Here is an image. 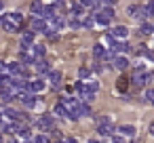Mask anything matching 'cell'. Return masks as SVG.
<instances>
[{"label":"cell","mask_w":154,"mask_h":143,"mask_svg":"<svg viewBox=\"0 0 154 143\" xmlns=\"http://www.w3.org/2000/svg\"><path fill=\"white\" fill-rule=\"evenodd\" d=\"M17 99H21V101H23V105H26V107H30V109L36 105V95H34V93H19V95H17Z\"/></svg>","instance_id":"6da1fadb"},{"label":"cell","mask_w":154,"mask_h":143,"mask_svg":"<svg viewBox=\"0 0 154 143\" xmlns=\"http://www.w3.org/2000/svg\"><path fill=\"white\" fill-rule=\"evenodd\" d=\"M45 86H47L45 80H32V82H28V93H34V95L36 93H42Z\"/></svg>","instance_id":"7a4b0ae2"},{"label":"cell","mask_w":154,"mask_h":143,"mask_svg":"<svg viewBox=\"0 0 154 143\" xmlns=\"http://www.w3.org/2000/svg\"><path fill=\"white\" fill-rule=\"evenodd\" d=\"M34 44V32H23L21 36V51H28V46Z\"/></svg>","instance_id":"3957f363"},{"label":"cell","mask_w":154,"mask_h":143,"mask_svg":"<svg viewBox=\"0 0 154 143\" xmlns=\"http://www.w3.org/2000/svg\"><path fill=\"white\" fill-rule=\"evenodd\" d=\"M38 128H42V130H53V116H42L40 120H38Z\"/></svg>","instance_id":"277c9868"},{"label":"cell","mask_w":154,"mask_h":143,"mask_svg":"<svg viewBox=\"0 0 154 143\" xmlns=\"http://www.w3.org/2000/svg\"><path fill=\"white\" fill-rule=\"evenodd\" d=\"M49 23H51V25H49L51 30H61V28L66 25V21H63V17H61V15H55V17H51V19H49Z\"/></svg>","instance_id":"5b68a950"},{"label":"cell","mask_w":154,"mask_h":143,"mask_svg":"<svg viewBox=\"0 0 154 143\" xmlns=\"http://www.w3.org/2000/svg\"><path fill=\"white\" fill-rule=\"evenodd\" d=\"M32 28L38 30V32H45V30L49 28V23H47V19H42V17H34V19H32Z\"/></svg>","instance_id":"8992f818"},{"label":"cell","mask_w":154,"mask_h":143,"mask_svg":"<svg viewBox=\"0 0 154 143\" xmlns=\"http://www.w3.org/2000/svg\"><path fill=\"white\" fill-rule=\"evenodd\" d=\"M34 65H36L34 70H36L38 74H49V72H51V65H49V61H45V59H38Z\"/></svg>","instance_id":"52a82bcc"},{"label":"cell","mask_w":154,"mask_h":143,"mask_svg":"<svg viewBox=\"0 0 154 143\" xmlns=\"http://www.w3.org/2000/svg\"><path fill=\"white\" fill-rule=\"evenodd\" d=\"M97 133H99L101 137H110V135L114 133V124H112V122H108V124H99V126H97Z\"/></svg>","instance_id":"ba28073f"},{"label":"cell","mask_w":154,"mask_h":143,"mask_svg":"<svg viewBox=\"0 0 154 143\" xmlns=\"http://www.w3.org/2000/svg\"><path fill=\"white\" fill-rule=\"evenodd\" d=\"M112 36H114V38H120V40H125V38L129 36V30H127L125 25H116V28L112 30Z\"/></svg>","instance_id":"9c48e42d"},{"label":"cell","mask_w":154,"mask_h":143,"mask_svg":"<svg viewBox=\"0 0 154 143\" xmlns=\"http://www.w3.org/2000/svg\"><path fill=\"white\" fill-rule=\"evenodd\" d=\"M30 55H32L36 61H38V59H42V55H45V46H42V44H32Z\"/></svg>","instance_id":"30bf717a"},{"label":"cell","mask_w":154,"mask_h":143,"mask_svg":"<svg viewBox=\"0 0 154 143\" xmlns=\"http://www.w3.org/2000/svg\"><path fill=\"white\" fill-rule=\"evenodd\" d=\"M114 67H116V70H127V67H129V59H127V57H120V55L114 57Z\"/></svg>","instance_id":"8fae6325"},{"label":"cell","mask_w":154,"mask_h":143,"mask_svg":"<svg viewBox=\"0 0 154 143\" xmlns=\"http://www.w3.org/2000/svg\"><path fill=\"white\" fill-rule=\"evenodd\" d=\"M76 116L78 118H82V116H91V107H89V103H78V109H76Z\"/></svg>","instance_id":"7c38bea8"},{"label":"cell","mask_w":154,"mask_h":143,"mask_svg":"<svg viewBox=\"0 0 154 143\" xmlns=\"http://www.w3.org/2000/svg\"><path fill=\"white\" fill-rule=\"evenodd\" d=\"M19 128H21V126H19V122H9V124H2V130H5L7 135H15Z\"/></svg>","instance_id":"4fadbf2b"},{"label":"cell","mask_w":154,"mask_h":143,"mask_svg":"<svg viewBox=\"0 0 154 143\" xmlns=\"http://www.w3.org/2000/svg\"><path fill=\"white\" fill-rule=\"evenodd\" d=\"M118 133H120L122 137H135V126H131V124H122V126L118 128Z\"/></svg>","instance_id":"5bb4252c"},{"label":"cell","mask_w":154,"mask_h":143,"mask_svg":"<svg viewBox=\"0 0 154 143\" xmlns=\"http://www.w3.org/2000/svg\"><path fill=\"white\" fill-rule=\"evenodd\" d=\"M110 51H112V53H129V51H131V46H129L127 42H116Z\"/></svg>","instance_id":"9a60e30c"},{"label":"cell","mask_w":154,"mask_h":143,"mask_svg":"<svg viewBox=\"0 0 154 143\" xmlns=\"http://www.w3.org/2000/svg\"><path fill=\"white\" fill-rule=\"evenodd\" d=\"M30 11H32L34 15H40V17H42L45 7H42V2H40V0H34V2H32V7H30Z\"/></svg>","instance_id":"2e32d148"},{"label":"cell","mask_w":154,"mask_h":143,"mask_svg":"<svg viewBox=\"0 0 154 143\" xmlns=\"http://www.w3.org/2000/svg\"><path fill=\"white\" fill-rule=\"evenodd\" d=\"M7 19H9V21H13V23H15V25H19V28L23 25V15H21V13H11V15H7Z\"/></svg>","instance_id":"e0dca14e"},{"label":"cell","mask_w":154,"mask_h":143,"mask_svg":"<svg viewBox=\"0 0 154 143\" xmlns=\"http://www.w3.org/2000/svg\"><path fill=\"white\" fill-rule=\"evenodd\" d=\"M106 49H103V44H95L93 46V55H95V59H106Z\"/></svg>","instance_id":"ac0fdd59"},{"label":"cell","mask_w":154,"mask_h":143,"mask_svg":"<svg viewBox=\"0 0 154 143\" xmlns=\"http://www.w3.org/2000/svg\"><path fill=\"white\" fill-rule=\"evenodd\" d=\"M49 80H51L53 86H59V82H61V74H59L57 70H51V72H49Z\"/></svg>","instance_id":"d6986e66"},{"label":"cell","mask_w":154,"mask_h":143,"mask_svg":"<svg viewBox=\"0 0 154 143\" xmlns=\"http://www.w3.org/2000/svg\"><path fill=\"white\" fill-rule=\"evenodd\" d=\"M53 112H55V114H57V116H59V118H70V112H68V109H66V107H63V103H57V105H55V109H53Z\"/></svg>","instance_id":"ffe728a7"},{"label":"cell","mask_w":154,"mask_h":143,"mask_svg":"<svg viewBox=\"0 0 154 143\" xmlns=\"http://www.w3.org/2000/svg\"><path fill=\"white\" fill-rule=\"evenodd\" d=\"M85 13V7L80 4V2H76V4H72V9H70V15H74V17H80Z\"/></svg>","instance_id":"44dd1931"},{"label":"cell","mask_w":154,"mask_h":143,"mask_svg":"<svg viewBox=\"0 0 154 143\" xmlns=\"http://www.w3.org/2000/svg\"><path fill=\"white\" fill-rule=\"evenodd\" d=\"M93 17H95V23H99V25H110V21H112V19L106 17L103 13H97V15H93Z\"/></svg>","instance_id":"7402d4cb"},{"label":"cell","mask_w":154,"mask_h":143,"mask_svg":"<svg viewBox=\"0 0 154 143\" xmlns=\"http://www.w3.org/2000/svg\"><path fill=\"white\" fill-rule=\"evenodd\" d=\"M2 28H5L7 32H19V25H15V23H13V21H9L7 17L2 19Z\"/></svg>","instance_id":"603a6c76"},{"label":"cell","mask_w":154,"mask_h":143,"mask_svg":"<svg viewBox=\"0 0 154 143\" xmlns=\"http://www.w3.org/2000/svg\"><path fill=\"white\" fill-rule=\"evenodd\" d=\"M5 116H7L9 120L17 122V116H19V112H17V109H13V107H7V109H5Z\"/></svg>","instance_id":"cb8c5ba5"},{"label":"cell","mask_w":154,"mask_h":143,"mask_svg":"<svg viewBox=\"0 0 154 143\" xmlns=\"http://www.w3.org/2000/svg\"><path fill=\"white\" fill-rule=\"evenodd\" d=\"M89 76H91V70H89V67H85V65L78 67V78H80V80H87Z\"/></svg>","instance_id":"d4e9b609"},{"label":"cell","mask_w":154,"mask_h":143,"mask_svg":"<svg viewBox=\"0 0 154 143\" xmlns=\"http://www.w3.org/2000/svg\"><path fill=\"white\" fill-rule=\"evenodd\" d=\"M133 84H135V86H143V84H146V82H143V74L135 72V74H133Z\"/></svg>","instance_id":"484cf974"},{"label":"cell","mask_w":154,"mask_h":143,"mask_svg":"<svg viewBox=\"0 0 154 143\" xmlns=\"http://www.w3.org/2000/svg\"><path fill=\"white\" fill-rule=\"evenodd\" d=\"M74 91L82 97V95L87 93V82H76V84H74Z\"/></svg>","instance_id":"4316f807"},{"label":"cell","mask_w":154,"mask_h":143,"mask_svg":"<svg viewBox=\"0 0 154 143\" xmlns=\"http://www.w3.org/2000/svg\"><path fill=\"white\" fill-rule=\"evenodd\" d=\"M127 86H129V80L120 76V78H118V82H116V88H118V91H127Z\"/></svg>","instance_id":"83f0119b"},{"label":"cell","mask_w":154,"mask_h":143,"mask_svg":"<svg viewBox=\"0 0 154 143\" xmlns=\"http://www.w3.org/2000/svg\"><path fill=\"white\" fill-rule=\"evenodd\" d=\"M17 137H19V139H26V141H28V139H30V128L21 126V128L17 130Z\"/></svg>","instance_id":"f1b7e54d"},{"label":"cell","mask_w":154,"mask_h":143,"mask_svg":"<svg viewBox=\"0 0 154 143\" xmlns=\"http://www.w3.org/2000/svg\"><path fill=\"white\" fill-rule=\"evenodd\" d=\"M141 34H154V25L152 23H141Z\"/></svg>","instance_id":"f546056e"},{"label":"cell","mask_w":154,"mask_h":143,"mask_svg":"<svg viewBox=\"0 0 154 143\" xmlns=\"http://www.w3.org/2000/svg\"><path fill=\"white\" fill-rule=\"evenodd\" d=\"M87 91H89V93H97V91H99V84H97V82H87Z\"/></svg>","instance_id":"4dcf8cb0"},{"label":"cell","mask_w":154,"mask_h":143,"mask_svg":"<svg viewBox=\"0 0 154 143\" xmlns=\"http://www.w3.org/2000/svg\"><path fill=\"white\" fill-rule=\"evenodd\" d=\"M137 11H139V7H135V4H133V7H129V11H127V13H129V17H133V19H135V17H137Z\"/></svg>","instance_id":"1f68e13d"},{"label":"cell","mask_w":154,"mask_h":143,"mask_svg":"<svg viewBox=\"0 0 154 143\" xmlns=\"http://www.w3.org/2000/svg\"><path fill=\"white\" fill-rule=\"evenodd\" d=\"M154 80V72H143V82L148 84V82H152Z\"/></svg>","instance_id":"d6a6232c"},{"label":"cell","mask_w":154,"mask_h":143,"mask_svg":"<svg viewBox=\"0 0 154 143\" xmlns=\"http://www.w3.org/2000/svg\"><path fill=\"white\" fill-rule=\"evenodd\" d=\"M34 143H49V137H47V135H36Z\"/></svg>","instance_id":"836d02e7"},{"label":"cell","mask_w":154,"mask_h":143,"mask_svg":"<svg viewBox=\"0 0 154 143\" xmlns=\"http://www.w3.org/2000/svg\"><path fill=\"white\" fill-rule=\"evenodd\" d=\"M101 13H103V15H106V17H110V19H112V17H114V9H112V7H106V9H103V11H101Z\"/></svg>","instance_id":"e575fe53"},{"label":"cell","mask_w":154,"mask_h":143,"mask_svg":"<svg viewBox=\"0 0 154 143\" xmlns=\"http://www.w3.org/2000/svg\"><path fill=\"white\" fill-rule=\"evenodd\" d=\"M93 23H95V17H87V19L82 21V25H85V28H93Z\"/></svg>","instance_id":"d590c367"},{"label":"cell","mask_w":154,"mask_h":143,"mask_svg":"<svg viewBox=\"0 0 154 143\" xmlns=\"http://www.w3.org/2000/svg\"><path fill=\"white\" fill-rule=\"evenodd\" d=\"M112 143H127L122 135H112Z\"/></svg>","instance_id":"8d00e7d4"},{"label":"cell","mask_w":154,"mask_h":143,"mask_svg":"<svg viewBox=\"0 0 154 143\" xmlns=\"http://www.w3.org/2000/svg\"><path fill=\"white\" fill-rule=\"evenodd\" d=\"M70 28L78 30V28H80V21H78V19H72V21H70Z\"/></svg>","instance_id":"74e56055"},{"label":"cell","mask_w":154,"mask_h":143,"mask_svg":"<svg viewBox=\"0 0 154 143\" xmlns=\"http://www.w3.org/2000/svg\"><path fill=\"white\" fill-rule=\"evenodd\" d=\"M146 57H148L150 61H154V51H148V53H146Z\"/></svg>","instance_id":"f35d334b"},{"label":"cell","mask_w":154,"mask_h":143,"mask_svg":"<svg viewBox=\"0 0 154 143\" xmlns=\"http://www.w3.org/2000/svg\"><path fill=\"white\" fill-rule=\"evenodd\" d=\"M103 2H106L108 7H112V4H116V0H103Z\"/></svg>","instance_id":"ab89813d"},{"label":"cell","mask_w":154,"mask_h":143,"mask_svg":"<svg viewBox=\"0 0 154 143\" xmlns=\"http://www.w3.org/2000/svg\"><path fill=\"white\" fill-rule=\"evenodd\" d=\"M150 135H152V137H154V122H152V124H150Z\"/></svg>","instance_id":"60d3db41"},{"label":"cell","mask_w":154,"mask_h":143,"mask_svg":"<svg viewBox=\"0 0 154 143\" xmlns=\"http://www.w3.org/2000/svg\"><path fill=\"white\" fill-rule=\"evenodd\" d=\"M89 143H101V141H97V139H91V141H89Z\"/></svg>","instance_id":"b9f144b4"},{"label":"cell","mask_w":154,"mask_h":143,"mask_svg":"<svg viewBox=\"0 0 154 143\" xmlns=\"http://www.w3.org/2000/svg\"><path fill=\"white\" fill-rule=\"evenodd\" d=\"M23 143H34V141H23Z\"/></svg>","instance_id":"7bdbcfd3"},{"label":"cell","mask_w":154,"mask_h":143,"mask_svg":"<svg viewBox=\"0 0 154 143\" xmlns=\"http://www.w3.org/2000/svg\"><path fill=\"white\" fill-rule=\"evenodd\" d=\"M9 143H17V141H13V139H11V141H9Z\"/></svg>","instance_id":"ee69618b"},{"label":"cell","mask_w":154,"mask_h":143,"mask_svg":"<svg viewBox=\"0 0 154 143\" xmlns=\"http://www.w3.org/2000/svg\"><path fill=\"white\" fill-rule=\"evenodd\" d=\"M0 11H2V2H0Z\"/></svg>","instance_id":"f6af8a7d"},{"label":"cell","mask_w":154,"mask_h":143,"mask_svg":"<svg viewBox=\"0 0 154 143\" xmlns=\"http://www.w3.org/2000/svg\"><path fill=\"white\" fill-rule=\"evenodd\" d=\"M0 25H2V19H0Z\"/></svg>","instance_id":"bcb514c9"}]
</instances>
